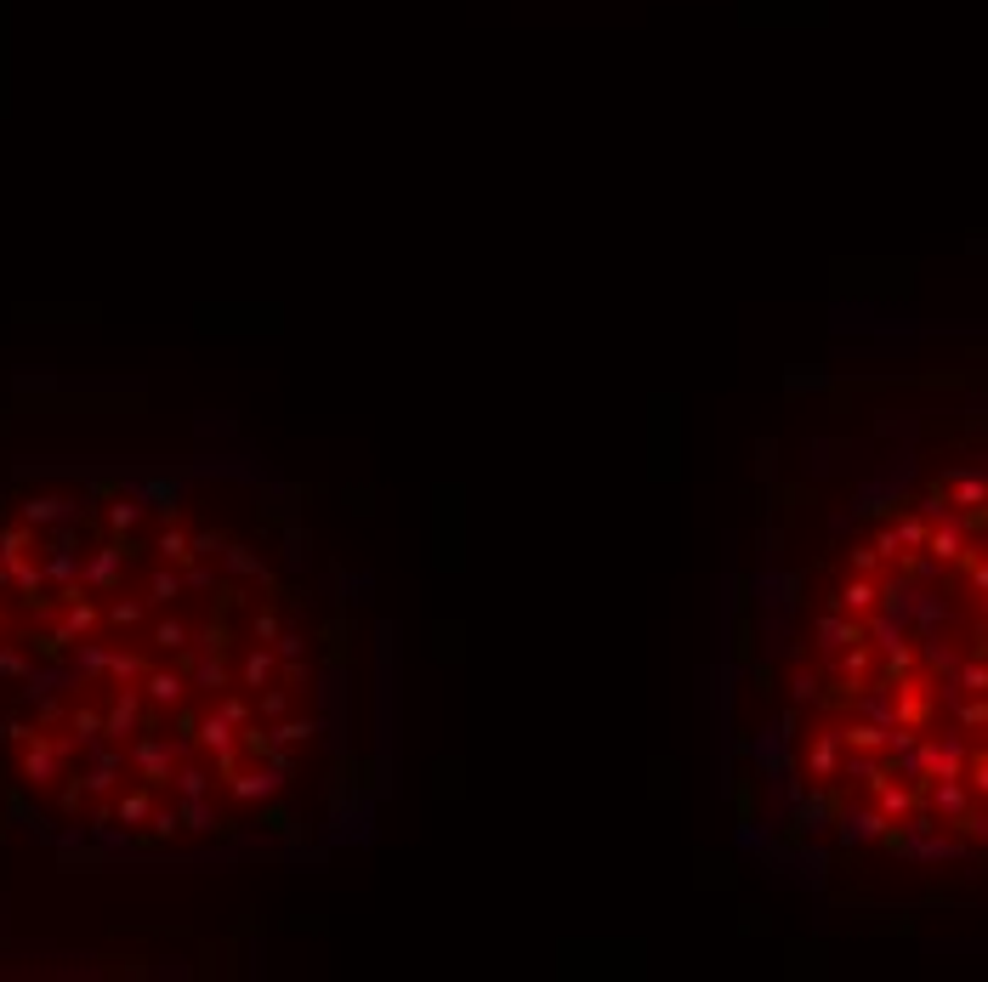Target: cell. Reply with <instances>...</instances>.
Listing matches in <instances>:
<instances>
[{
  "instance_id": "1",
  "label": "cell",
  "mask_w": 988,
  "mask_h": 982,
  "mask_svg": "<svg viewBox=\"0 0 988 982\" xmlns=\"http://www.w3.org/2000/svg\"><path fill=\"white\" fill-rule=\"evenodd\" d=\"M301 551L199 489L91 483L0 517V750L86 835L279 829L341 733V631Z\"/></svg>"
}]
</instances>
